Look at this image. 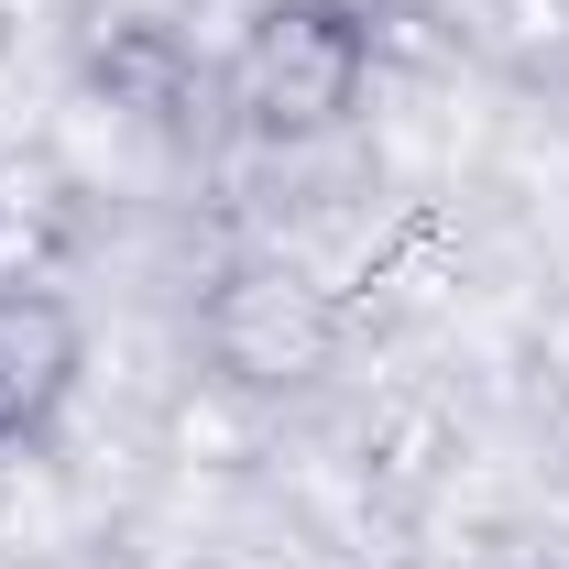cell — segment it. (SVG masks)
<instances>
[{"instance_id":"cell-1","label":"cell","mask_w":569,"mask_h":569,"mask_svg":"<svg viewBox=\"0 0 569 569\" xmlns=\"http://www.w3.org/2000/svg\"><path fill=\"white\" fill-rule=\"evenodd\" d=\"M230 99L263 142H329L372 99V22L351 0H263L230 44Z\"/></svg>"},{"instance_id":"cell-2","label":"cell","mask_w":569,"mask_h":569,"mask_svg":"<svg viewBox=\"0 0 569 569\" xmlns=\"http://www.w3.org/2000/svg\"><path fill=\"white\" fill-rule=\"evenodd\" d=\"M209 361L230 383H307L329 361V307L284 274H230L209 296Z\"/></svg>"},{"instance_id":"cell-3","label":"cell","mask_w":569,"mask_h":569,"mask_svg":"<svg viewBox=\"0 0 569 569\" xmlns=\"http://www.w3.org/2000/svg\"><path fill=\"white\" fill-rule=\"evenodd\" d=\"M88 372V329L56 284H0V449L11 438H44L56 406Z\"/></svg>"},{"instance_id":"cell-4","label":"cell","mask_w":569,"mask_h":569,"mask_svg":"<svg viewBox=\"0 0 569 569\" xmlns=\"http://www.w3.org/2000/svg\"><path fill=\"white\" fill-rule=\"evenodd\" d=\"M460 569H559V559H548V548H537L526 526H493V537H482V548H471Z\"/></svg>"}]
</instances>
